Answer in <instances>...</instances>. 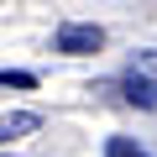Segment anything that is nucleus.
Returning a JSON list of instances; mask_svg holds the SVG:
<instances>
[{"mask_svg":"<svg viewBox=\"0 0 157 157\" xmlns=\"http://www.w3.org/2000/svg\"><path fill=\"white\" fill-rule=\"evenodd\" d=\"M0 84H11V89H37V73H21V68H0Z\"/></svg>","mask_w":157,"mask_h":157,"instance_id":"nucleus-4","label":"nucleus"},{"mask_svg":"<svg viewBox=\"0 0 157 157\" xmlns=\"http://www.w3.org/2000/svg\"><path fill=\"white\" fill-rule=\"evenodd\" d=\"M42 126V115H32V110H21V115H6V121H0V147H11L16 136H32Z\"/></svg>","mask_w":157,"mask_h":157,"instance_id":"nucleus-3","label":"nucleus"},{"mask_svg":"<svg viewBox=\"0 0 157 157\" xmlns=\"http://www.w3.org/2000/svg\"><path fill=\"white\" fill-rule=\"evenodd\" d=\"M100 47H105V26H94V21H68V26H58V37H52V52H68V58L100 52Z\"/></svg>","mask_w":157,"mask_h":157,"instance_id":"nucleus-1","label":"nucleus"},{"mask_svg":"<svg viewBox=\"0 0 157 157\" xmlns=\"http://www.w3.org/2000/svg\"><path fill=\"white\" fill-rule=\"evenodd\" d=\"M121 94H126L136 110H157V78H147V73H136V68H131V73L121 78Z\"/></svg>","mask_w":157,"mask_h":157,"instance_id":"nucleus-2","label":"nucleus"},{"mask_svg":"<svg viewBox=\"0 0 157 157\" xmlns=\"http://www.w3.org/2000/svg\"><path fill=\"white\" fill-rule=\"evenodd\" d=\"M141 68H157V52H141Z\"/></svg>","mask_w":157,"mask_h":157,"instance_id":"nucleus-6","label":"nucleus"},{"mask_svg":"<svg viewBox=\"0 0 157 157\" xmlns=\"http://www.w3.org/2000/svg\"><path fill=\"white\" fill-rule=\"evenodd\" d=\"M105 157H147V152H141V147H136L131 136H115V141L105 147Z\"/></svg>","mask_w":157,"mask_h":157,"instance_id":"nucleus-5","label":"nucleus"}]
</instances>
